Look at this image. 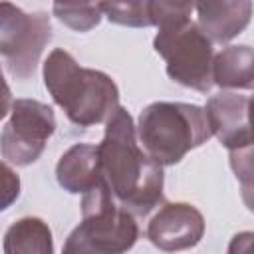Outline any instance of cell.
<instances>
[{
  "mask_svg": "<svg viewBox=\"0 0 254 254\" xmlns=\"http://www.w3.org/2000/svg\"><path fill=\"white\" fill-rule=\"evenodd\" d=\"M101 175L113 196L135 216H147L163 202L165 173L139 143L137 123L125 107H117L105 121L97 145Z\"/></svg>",
  "mask_w": 254,
  "mask_h": 254,
  "instance_id": "1",
  "label": "cell"
},
{
  "mask_svg": "<svg viewBox=\"0 0 254 254\" xmlns=\"http://www.w3.org/2000/svg\"><path fill=\"white\" fill-rule=\"evenodd\" d=\"M42 75L54 103L77 127L105 123L119 107V87L113 77L105 71L79 65L62 48L48 54Z\"/></svg>",
  "mask_w": 254,
  "mask_h": 254,
  "instance_id": "2",
  "label": "cell"
},
{
  "mask_svg": "<svg viewBox=\"0 0 254 254\" xmlns=\"http://www.w3.org/2000/svg\"><path fill=\"white\" fill-rule=\"evenodd\" d=\"M137 137L157 163L171 167L204 145L212 131L204 107L185 101H153L139 113Z\"/></svg>",
  "mask_w": 254,
  "mask_h": 254,
  "instance_id": "3",
  "label": "cell"
},
{
  "mask_svg": "<svg viewBox=\"0 0 254 254\" xmlns=\"http://www.w3.org/2000/svg\"><path fill=\"white\" fill-rule=\"evenodd\" d=\"M139 224L111 192L105 177L81 194V222L64 242L65 254H121L135 246Z\"/></svg>",
  "mask_w": 254,
  "mask_h": 254,
  "instance_id": "4",
  "label": "cell"
},
{
  "mask_svg": "<svg viewBox=\"0 0 254 254\" xmlns=\"http://www.w3.org/2000/svg\"><path fill=\"white\" fill-rule=\"evenodd\" d=\"M157 30L153 48L165 60L167 75L183 87L208 93L214 85L212 64L216 52L214 42L202 32L198 22L189 18Z\"/></svg>",
  "mask_w": 254,
  "mask_h": 254,
  "instance_id": "5",
  "label": "cell"
},
{
  "mask_svg": "<svg viewBox=\"0 0 254 254\" xmlns=\"http://www.w3.org/2000/svg\"><path fill=\"white\" fill-rule=\"evenodd\" d=\"M50 40L52 22L46 12L30 14L8 0L0 4V54L14 79L26 81L34 75Z\"/></svg>",
  "mask_w": 254,
  "mask_h": 254,
  "instance_id": "6",
  "label": "cell"
},
{
  "mask_svg": "<svg viewBox=\"0 0 254 254\" xmlns=\"http://www.w3.org/2000/svg\"><path fill=\"white\" fill-rule=\"evenodd\" d=\"M56 131V115L48 103L38 99H14L10 117L0 135L2 159L14 167L36 163Z\"/></svg>",
  "mask_w": 254,
  "mask_h": 254,
  "instance_id": "7",
  "label": "cell"
},
{
  "mask_svg": "<svg viewBox=\"0 0 254 254\" xmlns=\"http://www.w3.org/2000/svg\"><path fill=\"white\" fill-rule=\"evenodd\" d=\"M204 216L190 202H165L147 224L149 242L163 252L194 248L204 236Z\"/></svg>",
  "mask_w": 254,
  "mask_h": 254,
  "instance_id": "8",
  "label": "cell"
},
{
  "mask_svg": "<svg viewBox=\"0 0 254 254\" xmlns=\"http://www.w3.org/2000/svg\"><path fill=\"white\" fill-rule=\"evenodd\" d=\"M206 119L212 135L230 151L250 145V125H248V97L238 91L220 89L210 95L204 105Z\"/></svg>",
  "mask_w": 254,
  "mask_h": 254,
  "instance_id": "9",
  "label": "cell"
},
{
  "mask_svg": "<svg viewBox=\"0 0 254 254\" xmlns=\"http://www.w3.org/2000/svg\"><path fill=\"white\" fill-rule=\"evenodd\" d=\"M196 22L214 44H228L240 36L252 16V0H196Z\"/></svg>",
  "mask_w": 254,
  "mask_h": 254,
  "instance_id": "10",
  "label": "cell"
},
{
  "mask_svg": "<svg viewBox=\"0 0 254 254\" xmlns=\"http://www.w3.org/2000/svg\"><path fill=\"white\" fill-rule=\"evenodd\" d=\"M101 179L97 145L75 143L71 145L56 165V181L69 194L87 192Z\"/></svg>",
  "mask_w": 254,
  "mask_h": 254,
  "instance_id": "11",
  "label": "cell"
},
{
  "mask_svg": "<svg viewBox=\"0 0 254 254\" xmlns=\"http://www.w3.org/2000/svg\"><path fill=\"white\" fill-rule=\"evenodd\" d=\"M212 81L220 89H254V48L232 44L216 52L212 64Z\"/></svg>",
  "mask_w": 254,
  "mask_h": 254,
  "instance_id": "12",
  "label": "cell"
},
{
  "mask_svg": "<svg viewBox=\"0 0 254 254\" xmlns=\"http://www.w3.org/2000/svg\"><path fill=\"white\" fill-rule=\"evenodd\" d=\"M2 248L6 254H52V230L40 216H22L8 226Z\"/></svg>",
  "mask_w": 254,
  "mask_h": 254,
  "instance_id": "13",
  "label": "cell"
},
{
  "mask_svg": "<svg viewBox=\"0 0 254 254\" xmlns=\"http://www.w3.org/2000/svg\"><path fill=\"white\" fill-rule=\"evenodd\" d=\"M54 16L73 32H89L101 22L99 0H54Z\"/></svg>",
  "mask_w": 254,
  "mask_h": 254,
  "instance_id": "14",
  "label": "cell"
},
{
  "mask_svg": "<svg viewBox=\"0 0 254 254\" xmlns=\"http://www.w3.org/2000/svg\"><path fill=\"white\" fill-rule=\"evenodd\" d=\"M99 8L111 24L125 28L153 26L149 0H99Z\"/></svg>",
  "mask_w": 254,
  "mask_h": 254,
  "instance_id": "15",
  "label": "cell"
},
{
  "mask_svg": "<svg viewBox=\"0 0 254 254\" xmlns=\"http://www.w3.org/2000/svg\"><path fill=\"white\" fill-rule=\"evenodd\" d=\"M230 169L240 183V196L244 206L254 212V145H244L228 151Z\"/></svg>",
  "mask_w": 254,
  "mask_h": 254,
  "instance_id": "16",
  "label": "cell"
},
{
  "mask_svg": "<svg viewBox=\"0 0 254 254\" xmlns=\"http://www.w3.org/2000/svg\"><path fill=\"white\" fill-rule=\"evenodd\" d=\"M196 0H149L151 20L155 28L179 24L190 18Z\"/></svg>",
  "mask_w": 254,
  "mask_h": 254,
  "instance_id": "17",
  "label": "cell"
},
{
  "mask_svg": "<svg viewBox=\"0 0 254 254\" xmlns=\"http://www.w3.org/2000/svg\"><path fill=\"white\" fill-rule=\"evenodd\" d=\"M2 185H4V192H2V210H6L18 196H20V179L18 175L12 171L10 163H2Z\"/></svg>",
  "mask_w": 254,
  "mask_h": 254,
  "instance_id": "18",
  "label": "cell"
},
{
  "mask_svg": "<svg viewBox=\"0 0 254 254\" xmlns=\"http://www.w3.org/2000/svg\"><path fill=\"white\" fill-rule=\"evenodd\" d=\"M226 250H228V254L254 252V232H250V230L236 232V234L230 238V244H228Z\"/></svg>",
  "mask_w": 254,
  "mask_h": 254,
  "instance_id": "19",
  "label": "cell"
},
{
  "mask_svg": "<svg viewBox=\"0 0 254 254\" xmlns=\"http://www.w3.org/2000/svg\"><path fill=\"white\" fill-rule=\"evenodd\" d=\"M248 125H250V139L254 145V93L248 97Z\"/></svg>",
  "mask_w": 254,
  "mask_h": 254,
  "instance_id": "20",
  "label": "cell"
}]
</instances>
